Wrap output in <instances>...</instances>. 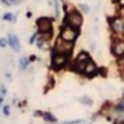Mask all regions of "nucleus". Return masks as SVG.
<instances>
[{"mask_svg": "<svg viewBox=\"0 0 124 124\" xmlns=\"http://www.w3.org/2000/svg\"><path fill=\"white\" fill-rule=\"evenodd\" d=\"M29 64H31V60H29V57H25V55H22V57L19 58V70H22V72L28 70Z\"/></svg>", "mask_w": 124, "mask_h": 124, "instance_id": "ddd939ff", "label": "nucleus"}, {"mask_svg": "<svg viewBox=\"0 0 124 124\" xmlns=\"http://www.w3.org/2000/svg\"><path fill=\"white\" fill-rule=\"evenodd\" d=\"M85 79H93L96 76H99V66L95 63L93 60H91L89 63L85 66V70H83V75H82Z\"/></svg>", "mask_w": 124, "mask_h": 124, "instance_id": "1a4fd4ad", "label": "nucleus"}, {"mask_svg": "<svg viewBox=\"0 0 124 124\" xmlns=\"http://www.w3.org/2000/svg\"><path fill=\"white\" fill-rule=\"evenodd\" d=\"M108 28L111 32V37L124 38V18H121L120 15H115L108 19Z\"/></svg>", "mask_w": 124, "mask_h": 124, "instance_id": "20e7f679", "label": "nucleus"}, {"mask_svg": "<svg viewBox=\"0 0 124 124\" xmlns=\"http://www.w3.org/2000/svg\"><path fill=\"white\" fill-rule=\"evenodd\" d=\"M2 21H3V22H10V23H15V22H16V15H15V13H12V12H6V13H3Z\"/></svg>", "mask_w": 124, "mask_h": 124, "instance_id": "4468645a", "label": "nucleus"}, {"mask_svg": "<svg viewBox=\"0 0 124 124\" xmlns=\"http://www.w3.org/2000/svg\"><path fill=\"white\" fill-rule=\"evenodd\" d=\"M42 120H44L45 123H48V124H55V123H58V118H57L51 111H44V112H42Z\"/></svg>", "mask_w": 124, "mask_h": 124, "instance_id": "9b49d317", "label": "nucleus"}, {"mask_svg": "<svg viewBox=\"0 0 124 124\" xmlns=\"http://www.w3.org/2000/svg\"><path fill=\"white\" fill-rule=\"evenodd\" d=\"M73 48H75V42H69V41H64V39H61V38L58 37V38L55 39L54 45H53V50H51V53L64 54V55H70V57H72Z\"/></svg>", "mask_w": 124, "mask_h": 124, "instance_id": "423d86ee", "label": "nucleus"}, {"mask_svg": "<svg viewBox=\"0 0 124 124\" xmlns=\"http://www.w3.org/2000/svg\"><path fill=\"white\" fill-rule=\"evenodd\" d=\"M5 78H6V80H8V82H10V80L13 79V78H12V75H10L9 72H6V73H5Z\"/></svg>", "mask_w": 124, "mask_h": 124, "instance_id": "b1692460", "label": "nucleus"}, {"mask_svg": "<svg viewBox=\"0 0 124 124\" xmlns=\"http://www.w3.org/2000/svg\"><path fill=\"white\" fill-rule=\"evenodd\" d=\"M35 28H37V32H39V34H54L53 19L47 18V16L38 18L35 21Z\"/></svg>", "mask_w": 124, "mask_h": 124, "instance_id": "6e6552de", "label": "nucleus"}, {"mask_svg": "<svg viewBox=\"0 0 124 124\" xmlns=\"http://www.w3.org/2000/svg\"><path fill=\"white\" fill-rule=\"evenodd\" d=\"M58 37L64 41H69V42H76L78 38L80 37V29H76V28H72L69 25L61 23L60 31H58Z\"/></svg>", "mask_w": 124, "mask_h": 124, "instance_id": "39448f33", "label": "nucleus"}, {"mask_svg": "<svg viewBox=\"0 0 124 124\" xmlns=\"http://www.w3.org/2000/svg\"><path fill=\"white\" fill-rule=\"evenodd\" d=\"M63 124H88V123H86V120H83V118H76V120L63 121Z\"/></svg>", "mask_w": 124, "mask_h": 124, "instance_id": "f3484780", "label": "nucleus"}, {"mask_svg": "<svg viewBox=\"0 0 124 124\" xmlns=\"http://www.w3.org/2000/svg\"><path fill=\"white\" fill-rule=\"evenodd\" d=\"M88 124H93V123H88Z\"/></svg>", "mask_w": 124, "mask_h": 124, "instance_id": "a878e982", "label": "nucleus"}, {"mask_svg": "<svg viewBox=\"0 0 124 124\" xmlns=\"http://www.w3.org/2000/svg\"><path fill=\"white\" fill-rule=\"evenodd\" d=\"M109 53L111 55L118 60L124 57V38H118V37H111V42H109Z\"/></svg>", "mask_w": 124, "mask_h": 124, "instance_id": "0eeeda50", "label": "nucleus"}, {"mask_svg": "<svg viewBox=\"0 0 124 124\" xmlns=\"http://www.w3.org/2000/svg\"><path fill=\"white\" fill-rule=\"evenodd\" d=\"M8 38H9V47L12 48V51L21 53V41H19L18 35L16 34H9Z\"/></svg>", "mask_w": 124, "mask_h": 124, "instance_id": "9d476101", "label": "nucleus"}, {"mask_svg": "<svg viewBox=\"0 0 124 124\" xmlns=\"http://www.w3.org/2000/svg\"><path fill=\"white\" fill-rule=\"evenodd\" d=\"M78 9H79L83 15H85V13H89V10H91V9H89V6H88L86 3H80V5L78 6Z\"/></svg>", "mask_w": 124, "mask_h": 124, "instance_id": "a211bd4d", "label": "nucleus"}, {"mask_svg": "<svg viewBox=\"0 0 124 124\" xmlns=\"http://www.w3.org/2000/svg\"><path fill=\"white\" fill-rule=\"evenodd\" d=\"M29 60H31V63H32V61H37V60H39L35 54H32V55H29Z\"/></svg>", "mask_w": 124, "mask_h": 124, "instance_id": "393cba45", "label": "nucleus"}, {"mask_svg": "<svg viewBox=\"0 0 124 124\" xmlns=\"http://www.w3.org/2000/svg\"><path fill=\"white\" fill-rule=\"evenodd\" d=\"M35 45H37L41 51H48V50H53V47L50 45V41H45V39H42V38H39V37H38V41L35 42Z\"/></svg>", "mask_w": 124, "mask_h": 124, "instance_id": "f8f14e48", "label": "nucleus"}, {"mask_svg": "<svg viewBox=\"0 0 124 124\" xmlns=\"http://www.w3.org/2000/svg\"><path fill=\"white\" fill-rule=\"evenodd\" d=\"M38 37H39V34H38V32L35 31V32H34V34L31 35V38H29V44H31V45H34V44H35V42L38 41Z\"/></svg>", "mask_w": 124, "mask_h": 124, "instance_id": "412c9836", "label": "nucleus"}, {"mask_svg": "<svg viewBox=\"0 0 124 124\" xmlns=\"http://www.w3.org/2000/svg\"><path fill=\"white\" fill-rule=\"evenodd\" d=\"M91 60H92L91 54H89L88 51L82 50V51H79V53H78V55L72 60L69 70H70V72H73V73H76V75H80V76H82V75H83V70H85V66L89 63Z\"/></svg>", "mask_w": 124, "mask_h": 124, "instance_id": "f257e3e1", "label": "nucleus"}, {"mask_svg": "<svg viewBox=\"0 0 124 124\" xmlns=\"http://www.w3.org/2000/svg\"><path fill=\"white\" fill-rule=\"evenodd\" d=\"M0 47H2V48L9 47V38L8 37H2V38H0Z\"/></svg>", "mask_w": 124, "mask_h": 124, "instance_id": "aec40b11", "label": "nucleus"}, {"mask_svg": "<svg viewBox=\"0 0 124 124\" xmlns=\"http://www.w3.org/2000/svg\"><path fill=\"white\" fill-rule=\"evenodd\" d=\"M70 55H64V54H57V53H51V60H50V69L55 73L63 72L66 69L70 67Z\"/></svg>", "mask_w": 124, "mask_h": 124, "instance_id": "f03ea898", "label": "nucleus"}, {"mask_svg": "<svg viewBox=\"0 0 124 124\" xmlns=\"http://www.w3.org/2000/svg\"><path fill=\"white\" fill-rule=\"evenodd\" d=\"M79 101H80L83 105H86V107H92V105H93V99H92L91 96H88V95L80 96V98H79Z\"/></svg>", "mask_w": 124, "mask_h": 124, "instance_id": "2eb2a0df", "label": "nucleus"}, {"mask_svg": "<svg viewBox=\"0 0 124 124\" xmlns=\"http://www.w3.org/2000/svg\"><path fill=\"white\" fill-rule=\"evenodd\" d=\"M107 75H108V69L104 67V66H99V76L101 78H107Z\"/></svg>", "mask_w": 124, "mask_h": 124, "instance_id": "4be33fe9", "label": "nucleus"}, {"mask_svg": "<svg viewBox=\"0 0 124 124\" xmlns=\"http://www.w3.org/2000/svg\"><path fill=\"white\" fill-rule=\"evenodd\" d=\"M63 25H69L72 28H76V29H80L82 25H83V13L76 8L75 10L69 12L64 15L63 18Z\"/></svg>", "mask_w": 124, "mask_h": 124, "instance_id": "7ed1b4c3", "label": "nucleus"}, {"mask_svg": "<svg viewBox=\"0 0 124 124\" xmlns=\"http://www.w3.org/2000/svg\"><path fill=\"white\" fill-rule=\"evenodd\" d=\"M117 69H118L120 76H121V78H124V57L117 60Z\"/></svg>", "mask_w": 124, "mask_h": 124, "instance_id": "dca6fc26", "label": "nucleus"}, {"mask_svg": "<svg viewBox=\"0 0 124 124\" xmlns=\"http://www.w3.org/2000/svg\"><path fill=\"white\" fill-rule=\"evenodd\" d=\"M0 93H2L0 96H6V93H8V86H6L5 83L0 85Z\"/></svg>", "mask_w": 124, "mask_h": 124, "instance_id": "5701e85b", "label": "nucleus"}, {"mask_svg": "<svg viewBox=\"0 0 124 124\" xmlns=\"http://www.w3.org/2000/svg\"><path fill=\"white\" fill-rule=\"evenodd\" d=\"M2 114H3L5 117H9V115H10V105H8V104L2 105Z\"/></svg>", "mask_w": 124, "mask_h": 124, "instance_id": "6ab92c4d", "label": "nucleus"}, {"mask_svg": "<svg viewBox=\"0 0 124 124\" xmlns=\"http://www.w3.org/2000/svg\"><path fill=\"white\" fill-rule=\"evenodd\" d=\"M121 124H124V121H123V123H121Z\"/></svg>", "mask_w": 124, "mask_h": 124, "instance_id": "bb28decb", "label": "nucleus"}]
</instances>
